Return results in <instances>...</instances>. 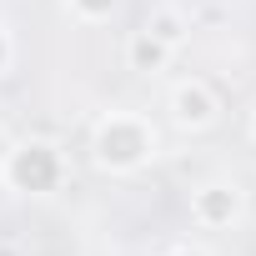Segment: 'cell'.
<instances>
[{
  "label": "cell",
  "instance_id": "8",
  "mask_svg": "<svg viewBox=\"0 0 256 256\" xmlns=\"http://www.w3.org/2000/svg\"><path fill=\"white\" fill-rule=\"evenodd\" d=\"M10 56H16V46H10V30H6V26H0V76H6V70H10Z\"/></svg>",
  "mask_w": 256,
  "mask_h": 256
},
{
  "label": "cell",
  "instance_id": "4",
  "mask_svg": "<svg viewBox=\"0 0 256 256\" xmlns=\"http://www.w3.org/2000/svg\"><path fill=\"white\" fill-rule=\"evenodd\" d=\"M171 120L181 126V131H211V126L221 120V100L206 80H181L171 90Z\"/></svg>",
  "mask_w": 256,
  "mask_h": 256
},
{
  "label": "cell",
  "instance_id": "9",
  "mask_svg": "<svg viewBox=\"0 0 256 256\" xmlns=\"http://www.w3.org/2000/svg\"><path fill=\"white\" fill-rule=\"evenodd\" d=\"M166 256H206L201 246H176V251H166Z\"/></svg>",
  "mask_w": 256,
  "mask_h": 256
},
{
  "label": "cell",
  "instance_id": "7",
  "mask_svg": "<svg viewBox=\"0 0 256 256\" xmlns=\"http://www.w3.org/2000/svg\"><path fill=\"white\" fill-rule=\"evenodd\" d=\"M116 6H120V0H66V10H70L80 26H100V20H110Z\"/></svg>",
  "mask_w": 256,
  "mask_h": 256
},
{
  "label": "cell",
  "instance_id": "2",
  "mask_svg": "<svg viewBox=\"0 0 256 256\" xmlns=\"http://www.w3.org/2000/svg\"><path fill=\"white\" fill-rule=\"evenodd\" d=\"M0 181H6L10 191H20V196H50L66 181V151L56 141H46V136H30V141L6 151Z\"/></svg>",
  "mask_w": 256,
  "mask_h": 256
},
{
  "label": "cell",
  "instance_id": "1",
  "mask_svg": "<svg viewBox=\"0 0 256 256\" xmlns=\"http://www.w3.org/2000/svg\"><path fill=\"white\" fill-rule=\"evenodd\" d=\"M156 126L136 110H106L90 131V161L106 176H136L156 161Z\"/></svg>",
  "mask_w": 256,
  "mask_h": 256
},
{
  "label": "cell",
  "instance_id": "6",
  "mask_svg": "<svg viewBox=\"0 0 256 256\" xmlns=\"http://www.w3.org/2000/svg\"><path fill=\"white\" fill-rule=\"evenodd\" d=\"M146 30H151V36H161V40H166V46L176 50V46L186 40V30H191V20H186V16H181L176 6H156V10L146 16Z\"/></svg>",
  "mask_w": 256,
  "mask_h": 256
},
{
  "label": "cell",
  "instance_id": "3",
  "mask_svg": "<svg viewBox=\"0 0 256 256\" xmlns=\"http://www.w3.org/2000/svg\"><path fill=\"white\" fill-rule=\"evenodd\" d=\"M246 211V196L236 181H206L191 191V221L206 226V231H221V226H236Z\"/></svg>",
  "mask_w": 256,
  "mask_h": 256
},
{
  "label": "cell",
  "instance_id": "10",
  "mask_svg": "<svg viewBox=\"0 0 256 256\" xmlns=\"http://www.w3.org/2000/svg\"><path fill=\"white\" fill-rule=\"evenodd\" d=\"M251 136H256V110H251Z\"/></svg>",
  "mask_w": 256,
  "mask_h": 256
},
{
  "label": "cell",
  "instance_id": "5",
  "mask_svg": "<svg viewBox=\"0 0 256 256\" xmlns=\"http://www.w3.org/2000/svg\"><path fill=\"white\" fill-rule=\"evenodd\" d=\"M171 46L161 40V36H151L146 26L141 30H131V40H126V66H131L136 76H156V70H166L171 66Z\"/></svg>",
  "mask_w": 256,
  "mask_h": 256
}]
</instances>
